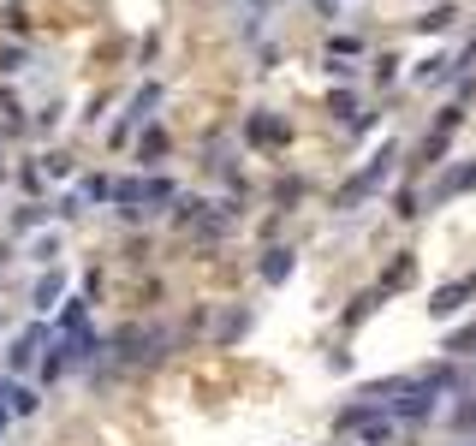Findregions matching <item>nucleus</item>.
<instances>
[{
    "instance_id": "1",
    "label": "nucleus",
    "mask_w": 476,
    "mask_h": 446,
    "mask_svg": "<svg viewBox=\"0 0 476 446\" xmlns=\"http://www.w3.org/2000/svg\"><path fill=\"white\" fill-rule=\"evenodd\" d=\"M387 167H393V149H381V155H376V161H369V167H363V173L352 179V191H339V203H357V196H363V191H376L381 179H387Z\"/></svg>"
},
{
    "instance_id": "2",
    "label": "nucleus",
    "mask_w": 476,
    "mask_h": 446,
    "mask_svg": "<svg viewBox=\"0 0 476 446\" xmlns=\"http://www.w3.org/2000/svg\"><path fill=\"white\" fill-rule=\"evenodd\" d=\"M471 291H476V280H453V286H447V291H435V304H429V310H435V315H453L458 304L471 298Z\"/></svg>"
},
{
    "instance_id": "3",
    "label": "nucleus",
    "mask_w": 476,
    "mask_h": 446,
    "mask_svg": "<svg viewBox=\"0 0 476 446\" xmlns=\"http://www.w3.org/2000/svg\"><path fill=\"white\" fill-rule=\"evenodd\" d=\"M48 339V328H30V333H19V346L6 351V363L12 369H30V357H36V346Z\"/></svg>"
},
{
    "instance_id": "4",
    "label": "nucleus",
    "mask_w": 476,
    "mask_h": 446,
    "mask_svg": "<svg viewBox=\"0 0 476 446\" xmlns=\"http://www.w3.org/2000/svg\"><path fill=\"white\" fill-rule=\"evenodd\" d=\"M250 137L257 143H286V119H250Z\"/></svg>"
},
{
    "instance_id": "5",
    "label": "nucleus",
    "mask_w": 476,
    "mask_h": 446,
    "mask_svg": "<svg viewBox=\"0 0 476 446\" xmlns=\"http://www.w3.org/2000/svg\"><path fill=\"white\" fill-rule=\"evenodd\" d=\"M60 286H66V280H60V274H42V286H36V310H54V298H60Z\"/></svg>"
},
{
    "instance_id": "6",
    "label": "nucleus",
    "mask_w": 476,
    "mask_h": 446,
    "mask_svg": "<svg viewBox=\"0 0 476 446\" xmlns=\"http://www.w3.org/2000/svg\"><path fill=\"white\" fill-rule=\"evenodd\" d=\"M471 185H476V161H471V167H458V173L440 185V196H458V191H471Z\"/></svg>"
},
{
    "instance_id": "7",
    "label": "nucleus",
    "mask_w": 476,
    "mask_h": 446,
    "mask_svg": "<svg viewBox=\"0 0 476 446\" xmlns=\"http://www.w3.org/2000/svg\"><path fill=\"white\" fill-rule=\"evenodd\" d=\"M286 268H292V251H274L268 262H262V274H268V280H286Z\"/></svg>"
},
{
    "instance_id": "8",
    "label": "nucleus",
    "mask_w": 476,
    "mask_h": 446,
    "mask_svg": "<svg viewBox=\"0 0 476 446\" xmlns=\"http://www.w3.org/2000/svg\"><path fill=\"white\" fill-rule=\"evenodd\" d=\"M143 155H149V161H155V155H167V131H161V125H155L149 137H143Z\"/></svg>"
},
{
    "instance_id": "9",
    "label": "nucleus",
    "mask_w": 476,
    "mask_h": 446,
    "mask_svg": "<svg viewBox=\"0 0 476 446\" xmlns=\"http://www.w3.org/2000/svg\"><path fill=\"white\" fill-rule=\"evenodd\" d=\"M458 351H476V333H464V339H458Z\"/></svg>"
},
{
    "instance_id": "10",
    "label": "nucleus",
    "mask_w": 476,
    "mask_h": 446,
    "mask_svg": "<svg viewBox=\"0 0 476 446\" xmlns=\"http://www.w3.org/2000/svg\"><path fill=\"white\" fill-rule=\"evenodd\" d=\"M0 428H6V405H0Z\"/></svg>"
}]
</instances>
